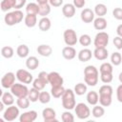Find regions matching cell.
<instances>
[{
    "mask_svg": "<svg viewBox=\"0 0 122 122\" xmlns=\"http://www.w3.org/2000/svg\"><path fill=\"white\" fill-rule=\"evenodd\" d=\"M98 79H99V72L94 66L89 65L84 69V80L87 85L91 87H94L98 83Z\"/></svg>",
    "mask_w": 122,
    "mask_h": 122,
    "instance_id": "obj_1",
    "label": "cell"
},
{
    "mask_svg": "<svg viewBox=\"0 0 122 122\" xmlns=\"http://www.w3.org/2000/svg\"><path fill=\"white\" fill-rule=\"evenodd\" d=\"M112 86L105 84L99 89V104L103 107H109L112 104Z\"/></svg>",
    "mask_w": 122,
    "mask_h": 122,
    "instance_id": "obj_2",
    "label": "cell"
},
{
    "mask_svg": "<svg viewBox=\"0 0 122 122\" xmlns=\"http://www.w3.org/2000/svg\"><path fill=\"white\" fill-rule=\"evenodd\" d=\"M61 101H62V106L64 109H66L68 111L74 109V107L76 105L74 91H72L71 89L65 90V92L61 97Z\"/></svg>",
    "mask_w": 122,
    "mask_h": 122,
    "instance_id": "obj_3",
    "label": "cell"
},
{
    "mask_svg": "<svg viewBox=\"0 0 122 122\" xmlns=\"http://www.w3.org/2000/svg\"><path fill=\"white\" fill-rule=\"evenodd\" d=\"M24 14L20 10H15L13 11L8 12L6 13L5 17H4V21L6 23V25L8 26H14L18 23H20L23 20Z\"/></svg>",
    "mask_w": 122,
    "mask_h": 122,
    "instance_id": "obj_4",
    "label": "cell"
},
{
    "mask_svg": "<svg viewBox=\"0 0 122 122\" xmlns=\"http://www.w3.org/2000/svg\"><path fill=\"white\" fill-rule=\"evenodd\" d=\"M74 112H75V114H76L77 118L78 119H81V120L87 119L91 115V110H90V108L85 103H83V102L77 103L75 105Z\"/></svg>",
    "mask_w": 122,
    "mask_h": 122,
    "instance_id": "obj_5",
    "label": "cell"
},
{
    "mask_svg": "<svg viewBox=\"0 0 122 122\" xmlns=\"http://www.w3.org/2000/svg\"><path fill=\"white\" fill-rule=\"evenodd\" d=\"M29 89L28 87L23 84V83H14L13 86L10 88V92H12V94L19 98V97H25V96H28L29 94Z\"/></svg>",
    "mask_w": 122,
    "mask_h": 122,
    "instance_id": "obj_6",
    "label": "cell"
},
{
    "mask_svg": "<svg viewBox=\"0 0 122 122\" xmlns=\"http://www.w3.org/2000/svg\"><path fill=\"white\" fill-rule=\"evenodd\" d=\"M19 114H20L19 107L10 105V106H8V108L3 112V118L8 122H11V121L15 120L19 116Z\"/></svg>",
    "mask_w": 122,
    "mask_h": 122,
    "instance_id": "obj_7",
    "label": "cell"
},
{
    "mask_svg": "<svg viewBox=\"0 0 122 122\" xmlns=\"http://www.w3.org/2000/svg\"><path fill=\"white\" fill-rule=\"evenodd\" d=\"M108 44H109V34L107 32L99 31L98 33H96L93 40V45L95 48H106Z\"/></svg>",
    "mask_w": 122,
    "mask_h": 122,
    "instance_id": "obj_8",
    "label": "cell"
},
{
    "mask_svg": "<svg viewBox=\"0 0 122 122\" xmlns=\"http://www.w3.org/2000/svg\"><path fill=\"white\" fill-rule=\"evenodd\" d=\"M64 37V42L67 46H74L78 42V37L74 30L72 29H68L64 31L63 33Z\"/></svg>",
    "mask_w": 122,
    "mask_h": 122,
    "instance_id": "obj_9",
    "label": "cell"
},
{
    "mask_svg": "<svg viewBox=\"0 0 122 122\" xmlns=\"http://www.w3.org/2000/svg\"><path fill=\"white\" fill-rule=\"evenodd\" d=\"M16 78L19 82L23 83V84H30L33 81V76L32 74L28 71L27 70H23L20 69L16 71Z\"/></svg>",
    "mask_w": 122,
    "mask_h": 122,
    "instance_id": "obj_10",
    "label": "cell"
},
{
    "mask_svg": "<svg viewBox=\"0 0 122 122\" xmlns=\"http://www.w3.org/2000/svg\"><path fill=\"white\" fill-rule=\"evenodd\" d=\"M15 77L16 74H14L11 71H9L5 73L1 78V85L4 89H10L13 84L15 83Z\"/></svg>",
    "mask_w": 122,
    "mask_h": 122,
    "instance_id": "obj_11",
    "label": "cell"
},
{
    "mask_svg": "<svg viewBox=\"0 0 122 122\" xmlns=\"http://www.w3.org/2000/svg\"><path fill=\"white\" fill-rule=\"evenodd\" d=\"M48 78H49V84H51V87L63 86L64 79H63V77L57 71H51L49 73Z\"/></svg>",
    "mask_w": 122,
    "mask_h": 122,
    "instance_id": "obj_12",
    "label": "cell"
},
{
    "mask_svg": "<svg viewBox=\"0 0 122 122\" xmlns=\"http://www.w3.org/2000/svg\"><path fill=\"white\" fill-rule=\"evenodd\" d=\"M42 116L45 122H56V112L51 108H45L42 111Z\"/></svg>",
    "mask_w": 122,
    "mask_h": 122,
    "instance_id": "obj_13",
    "label": "cell"
},
{
    "mask_svg": "<svg viewBox=\"0 0 122 122\" xmlns=\"http://www.w3.org/2000/svg\"><path fill=\"white\" fill-rule=\"evenodd\" d=\"M94 15H95V13H94V11L92 10H91V9H84L82 11H81V13H80V17H81V20L84 22V23H92V22H93V20H94Z\"/></svg>",
    "mask_w": 122,
    "mask_h": 122,
    "instance_id": "obj_14",
    "label": "cell"
},
{
    "mask_svg": "<svg viewBox=\"0 0 122 122\" xmlns=\"http://www.w3.org/2000/svg\"><path fill=\"white\" fill-rule=\"evenodd\" d=\"M37 118V112L35 111H28L20 114L19 121L20 122H33Z\"/></svg>",
    "mask_w": 122,
    "mask_h": 122,
    "instance_id": "obj_15",
    "label": "cell"
},
{
    "mask_svg": "<svg viewBox=\"0 0 122 122\" xmlns=\"http://www.w3.org/2000/svg\"><path fill=\"white\" fill-rule=\"evenodd\" d=\"M62 13L66 18H71L75 14V7L73 4L67 3L62 7Z\"/></svg>",
    "mask_w": 122,
    "mask_h": 122,
    "instance_id": "obj_16",
    "label": "cell"
},
{
    "mask_svg": "<svg viewBox=\"0 0 122 122\" xmlns=\"http://www.w3.org/2000/svg\"><path fill=\"white\" fill-rule=\"evenodd\" d=\"M62 56L67 60H71L76 56V51L72 46H67L62 49Z\"/></svg>",
    "mask_w": 122,
    "mask_h": 122,
    "instance_id": "obj_17",
    "label": "cell"
},
{
    "mask_svg": "<svg viewBox=\"0 0 122 122\" xmlns=\"http://www.w3.org/2000/svg\"><path fill=\"white\" fill-rule=\"evenodd\" d=\"M92 53H93V56L100 61L106 60L109 56V52L106 48H95Z\"/></svg>",
    "mask_w": 122,
    "mask_h": 122,
    "instance_id": "obj_18",
    "label": "cell"
},
{
    "mask_svg": "<svg viewBox=\"0 0 122 122\" xmlns=\"http://www.w3.org/2000/svg\"><path fill=\"white\" fill-rule=\"evenodd\" d=\"M36 51H37V52L41 56H44V57H48V56H50L52 53V48L50 45H47V44H41V45H39L37 47Z\"/></svg>",
    "mask_w": 122,
    "mask_h": 122,
    "instance_id": "obj_19",
    "label": "cell"
},
{
    "mask_svg": "<svg viewBox=\"0 0 122 122\" xmlns=\"http://www.w3.org/2000/svg\"><path fill=\"white\" fill-rule=\"evenodd\" d=\"M92 54L93 53H92V51L91 50H89V49H82L78 52L77 57H78L79 61H81V62H87V61H89L92 58Z\"/></svg>",
    "mask_w": 122,
    "mask_h": 122,
    "instance_id": "obj_20",
    "label": "cell"
},
{
    "mask_svg": "<svg viewBox=\"0 0 122 122\" xmlns=\"http://www.w3.org/2000/svg\"><path fill=\"white\" fill-rule=\"evenodd\" d=\"M1 101L5 104V106H10L14 103V95L11 92H5L2 93Z\"/></svg>",
    "mask_w": 122,
    "mask_h": 122,
    "instance_id": "obj_21",
    "label": "cell"
},
{
    "mask_svg": "<svg viewBox=\"0 0 122 122\" xmlns=\"http://www.w3.org/2000/svg\"><path fill=\"white\" fill-rule=\"evenodd\" d=\"M86 99H87V102L90 105L94 106L99 102V94L95 91H91V92H89L87 93Z\"/></svg>",
    "mask_w": 122,
    "mask_h": 122,
    "instance_id": "obj_22",
    "label": "cell"
},
{
    "mask_svg": "<svg viewBox=\"0 0 122 122\" xmlns=\"http://www.w3.org/2000/svg\"><path fill=\"white\" fill-rule=\"evenodd\" d=\"M51 20L50 18H48L47 16L45 17H42L39 22H38V28L40 29V30L42 31H47L51 29Z\"/></svg>",
    "mask_w": 122,
    "mask_h": 122,
    "instance_id": "obj_23",
    "label": "cell"
},
{
    "mask_svg": "<svg viewBox=\"0 0 122 122\" xmlns=\"http://www.w3.org/2000/svg\"><path fill=\"white\" fill-rule=\"evenodd\" d=\"M93 27L97 30H104L107 28V20L104 17H97L93 20Z\"/></svg>",
    "mask_w": 122,
    "mask_h": 122,
    "instance_id": "obj_24",
    "label": "cell"
},
{
    "mask_svg": "<svg viewBox=\"0 0 122 122\" xmlns=\"http://www.w3.org/2000/svg\"><path fill=\"white\" fill-rule=\"evenodd\" d=\"M39 66V60L35 57V56H29L26 60V67L30 70L33 71L35 69H37Z\"/></svg>",
    "mask_w": 122,
    "mask_h": 122,
    "instance_id": "obj_25",
    "label": "cell"
},
{
    "mask_svg": "<svg viewBox=\"0 0 122 122\" xmlns=\"http://www.w3.org/2000/svg\"><path fill=\"white\" fill-rule=\"evenodd\" d=\"M24 22H25V25L28 28H33L37 24V16L35 14L27 13V15L24 18Z\"/></svg>",
    "mask_w": 122,
    "mask_h": 122,
    "instance_id": "obj_26",
    "label": "cell"
},
{
    "mask_svg": "<svg viewBox=\"0 0 122 122\" xmlns=\"http://www.w3.org/2000/svg\"><path fill=\"white\" fill-rule=\"evenodd\" d=\"M93 11H94L95 15H97L98 17H104V15H106V13L108 11V9H107V6L105 4L99 3V4L95 5Z\"/></svg>",
    "mask_w": 122,
    "mask_h": 122,
    "instance_id": "obj_27",
    "label": "cell"
},
{
    "mask_svg": "<svg viewBox=\"0 0 122 122\" xmlns=\"http://www.w3.org/2000/svg\"><path fill=\"white\" fill-rule=\"evenodd\" d=\"M15 2H16V0H2L1 4H0L1 10L6 12V11L10 10V9H14Z\"/></svg>",
    "mask_w": 122,
    "mask_h": 122,
    "instance_id": "obj_28",
    "label": "cell"
},
{
    "mask_svg": "<svg viewBox=\"0 0 122 122\" xmlns=\"http://www.w3.org/2000/svg\"><path fill=\"white\" fill-rule=\"evenodd\" d=\"M29 52H30V49L27 45L25 44H22V45H19L16 49V53L19 57L21 58H25V57H28L29 55Z\"/></svg>",
    "mask_w": 122,
    "mask_h": 122,
    "instance_id": "obj_29",
    "label": "cell"
},
{
    "mask_svg": "<svg viewBox=\"0 0 122 122\" xmlns=\"http://www.w3.org/2000/svg\"><path fill=\"white\" fill-rule=\"evenodd\" d=\"M65 88L63 86H56V87H51V94L54 98H60L65 92Z\"/></svg>",
    "mask_w": 122,
    "mask_h": 122,
    "instance_id": "obj_30",
    "label": "cell"
},
{
    "mask_svg": "<svg viewBox=\"0 0 122 122\" xmlns=\"http://www.w3.org/2000/svg\"><path fill=\"white\" fill-rule=\"evenodd\" d=\"M26 12L29 14H35L39 13V5L36 3H29L26 5Z\"/></svg>",
    "mask_w": 122,
    "mask_h": 122,
    "instance_id": "obj_31",
    "label": "cell"
},
{
    "mask_svg": "<svg viewBox=\"0 0 122 122\" xmlns=\"http://www.w3.org/2000/svg\"><path fill=\"white\" fill-rule=\"evenodd\" d=\"M92 116L95 117V118H100L102 117L104 114H105V110L103 108V106H99V105H94L92 110Z\"/></svg>",
    "mask_w": 122,
    "mask_h": 122,
    "instance_id": "obj_32",
    "label": "cell"
},
{
    "mask_svg": "<svg viewBox=\"0 0 122 122\" xmlns=\"http://www.w3.org/2000/svg\"><path fill=\"white\" fill-rule=\"evenodd\" d=\"M14 54V51L11 47L10 46H5L1 49V55L4 57V58H7V59H10L13 56Z\"/></svg>",
    "mask_w": 122,
    "mask_h": 122,
    "instance_id": "obj_33",
    "label": "cell"
},
{
    "mask_svg": "<svg viewBox=\"0 0 122 122\" xmlns=\"http://www.w3.org/2000/svg\"><path fill=\"white\" fill-rule=\"evenodd\" d=\"M87 85H86V83L84 84V83H77L75 86H74V93L76 94V95H83V94H85L86 92H87Z\"/></svg>",
    "mask_w": 122,
    "mask_h": 122,
    "instance_id": "obj_34",
    "label": "cell"
},
{
    "mask_svg": "<svg viewBox=\"0 0 122 122\" xmlns=\"http://www.w3.org/2000/svg\"><path fill=\"white\" fill-rule=\"evenodd\" d=\"M30 100L29 99L28 96H25V97H19V98H17V100H16V104H17V106H18L20 109H23V110L27 109V108L30 106Z\"/></svg>",
    "mask_w": 122,
    "mask_h": 122,
    "instance_id": "obj_35",
    "label": "cell"
},
{
    "mask_svg": "<svg viewBox=\"0 0 122 122\" xmlns=\"http://www.w3.org/2000/svg\"><path fill=\"white\" fill-rule=\"evenodd\" d=\"M51 5L50 3H47V4H43V5H39V15H41L42 17H45L47 15L50 14L51 12Z\"/></svg>",
    "mask_w": 122,
    "mask_h": 122,
    "instance_id": "obj_36",
    "label": "cell"
},
{
    "mask_svg": "<svg viewBox=\"0 0 122 122\" xmlns=\"http://www.w3.org/2000/svg\"><path fill=\"white\" fill-rule=\"evenodd\" d=\"M111 62L114 66H119L122 62V55L118 51H114L111 55Z\"/></svg>",
    "mask_w": 122,
    "mask_h": 122,
    "instance_id": "obj_37",
    "label": "cell"
},
{
    "mask_svg": "<svg viewBox=\"0 0 122 122\" xmlns=\"http://www.w3.org/2000/svg\"><path fill=\"white\" fill-rule=\"evenodd\" d=\"M112 64L109 63V62H104L101 64L100 68H99V71L100 73H112Z\"/></svg>",
    "mask_w": 122,
    "mask_h": 122,
    "instance_id": "obj_38",
    "label": "cell"
},
{
    "mask_svg": "<svg viewBox=\"0 0 122 122\" xmlns=\"http://www.w3.org/2000/svg\"><path fill=\"white\" fill-rule=\"evenodd\" d=\"M39 94H40V91H38V90H36L35 88L32 87L29 91L28 97L30 100V102H36L38 100V98H39Z\"/></svg>",
    "mask_w": 122,
    "mask_h": 122,
    "instance_id": "obj_39",
    "label": "cell"
},
{
    "mask_svg": "<svg viewBox=\"0 0 122 122\" xmlns=\"http://www.w3.org/2000/svg\"><path fill=\"white\" fill-rule=\"evenodd\" d=\"M78 42L81 44V46H84V47H87V46H90L91 43H92V38L89 34H82L79 38H78Z\"/></svg>",
    "mask_w": 122,
    "mask_h": 122,
    "instance_id": "obj_40",
    "label": "cell"
},
{
    "mask_svg": "<svg viewBox=\"0 0 122 122\" xmlns=\"http://www.w3.org/2000/svg\"><path fill=\"white\" fill-rule=\"evenodd\" d=\"M38 100L42 104H48L51 101V93L48 92H40Z\"/></svg>",
    "mask_w": 122,
    "mask_h": 122,
    "instance_id": "obj_41",
    "label": "cell"
},
{
    "mask_svg": "<svg viewBox=\"0 0 122 122\" xmlns=\"http://www.w3.org/2000/svg\"><path fill=\"white\" fill-rule=\"evenodd\" d=\"M46 85H47V84H46L44 81H42L40 78H38V77L32 81V87L35 88V89L38 90V91H42V90L46 87Z\"/></svg>",
    "mask_w": 122,
    "mask_h": 122,
    "instance_id": "obj_42",
    "label": "cell"
},
{
    "mask_svg": "<svg viewBox=\"0 0 122 122\" xmlns=\"http://www.w3.org/2000/svg\"><path fill=\"white\" fill-rule=\"evenodd\" d=\"M61 119H62L63 122H73L74 121V116H73V114L71 112H69L67 110L66 112H64L62 113Z\"/></svg>",
    "mask_w": 122,
    "mask_h": 122,
    "instance_id": "obj_43",
    "label": "cell"
},
{
    "mask_svg": "<svg viewBox=\"0 0 122 122\" xmlns=\"http://www.w3.org/2000/svg\"><path fill=\"white\" fill-rule=\"evenodd\" d=\"M112 73H100V79L103 83L105 84H109L112 81Z\"/></svg>",
    "mask_w": 122,
    "mask_h": 122,
    "instance_id": "obj_44",
    "label": "cell"
},
{
    "mask_svg": "<svg viewBox=\"0 0 122 122\" xmlns=\"http://www.w3.org/2000/svg\"><path fill=\"white\" fill-rule=\"evenodd\" d=\"M112 16L117 20H122V9L114 8L112 10Z\"/></svg>",
    "mask_w": 122,
    "mask_h": 122,
    "instance_id": "obj_45",
    "label": "cell"
},
{
    "mask_svg": "<svg viewBox=\"0 0 122 122\" xmlns=\"http://www.w3.org/2000/svg\"><path fill=\"white\" fill-rule=\"evenodd\" d=\"M113 45L117 50H122V37L121 36H115L113 38Z\"/></svg>",
    "mask_w": 122,
    "mask_h": 122,
    "instance_id": "obj_46",
    "label": "cell"
},
{
    "mask_svg": "<svg viewBox=\"0 0 122 122\" xmlns=\"http://www.w3.org/2000/svg\"><path fill=\"white\" fill-rule=\"evenodd\" d=\"M48 76H49V73L46 72V71H40L38 73V78H40L46 84H49V78H48Z\"/></svg>",
    "mask_w": 122,
    "mask_h": 122,
    "instance_id": "obj_47",
    "label": "cell"
},
{
    "mask_svg": "<svg viewBox=\"0 0 122 122\" xmlns=\"http://www.w3.org/2000/svg\"><path fill=\"white\" fill-rule=\"evenodd\" d=\"M72 4L74 5L75 8L82 9L85 6V4H86V0H73V3Z\"/></svg>",
    "mask_w": 122,
    "mask_h": 122,
    "instance_id": "obj_48",
    "label": "cell"
},
{
    "mask_svg": "<svg viewBox=\"0 0 122 122\" xmlns=\"http://www.w3.org/2000/svg\"><path fill=\"white\" fill-rule=\"evenodd\" d=\"M116 98L120 103H122V83L116 89Z\"/></svg>",
    "mask_w": 122,
    "mask_h": 122,
    "instance_id": "obj_49",
    "label": "cell"
},
{
    "mask_svg": "<svg viewBox=\"0 0 122 122\" xmlns=\"http://www.w3.org/2000/svg\"><path fill=\"white\" fill-rule=\"evenodd\" d=\"M26 2H27V0H16L14 9L15 10H20L21 8H23L26 5Z\"/></svg>",
    "mask_w": 122,
    "mask_h": 122,
    "instance_id": "obj_50",
    "label": "cell"
},
{
    "mask_svg": "<svg viewBox=\"0 0 122 122\" xmlns=\"http://www.w3.org/2000/svg\"><path fill=\"white\" fill-rule=\"evenodd\" d=\"M64 0H49V3L52 7H60L63 4Z\"/></svg>",
    "mask_w": 122,
    "mask_h": 122,
    "instance_id": "obj_51",
    "label": "cell"
},
{
    "mask_svg": "<svg viewBox=\"0 0 122 122\" xmlns=\"http://www.w3.org/2000/svg\"><path fill=\"white\" fill-rule=\"evenodd\" d=\"M116 33L118 36H121L122 37V24L118 25L117 28H116Z\"/></svg>",
    "mask_w": 122,
    "mask_h": 122,
    "instance_id": "obj_52",
    "label": "cell"
},
{
    "mask_svg": "<svg viewBox=\"0 0 122 122\" xmlns=\"http://www.w3.org/2000/svg\"><path fill=\"white\" fill-rule=\"evenodd\" d=\"M38 5H43V4H47L49 3V0H36Z\"/></svg>",
    "mask_w": 122,
    "mask_h": 122,
    "instance_id": "obj_53",
    "label": "cell"
},
{
    "mask_svg": "<svg viewBox=\"0 0 122 122\" xmlns=\"http://www.w3.org/2000/svg\"><path fill=\"white\" fill-rule=\"evenodd\" d=\"M4 106H5V104L1 101V102H0V112H3V111H4Z\"/></svg>",
    "mask_w": 122,
    "mask_h": 122,
    "instance_id": "obj_54",
    "label": "cell"
},
{
    "mask_svg": "<svg viewBox=\"0 0 122 122\" xmlns=\"http://www.w3.org/2000/svg\"><path fill=\"white\" fill-rule=\"evenodd\" d=\"M118 79H119L120 83H122V71L119 73V75H118Z\"/></svg>",
    "mask_w": 122,
    "mask_h": 122,
    "instance_id": "obj_55",
    "label": "cell"
}]
</instances>
